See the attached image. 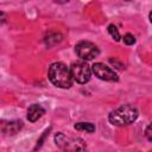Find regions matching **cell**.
Masks as SVG:
<instances>
[{"instance_id": "cell-6", "label": "cell", "mask_w": 152, "mask_h": 152, "mask_svg": "<svg viewBox=\"0 0 152 152\" xmlns=\"http://www.w3.org/2000/svg\"><path fill=\"white\" fill-rule=\"evenodd\" d=\"M91 72L100 80L102 81H108V82H116L119 80L118 74L109 68L108 65H106L104 63L101 62H96L91 65Z\"/></svg>"}, {"instance_id": "cell-9", "label": "cell", "mask_w": 152, "mask_h": 152, "mask_svg": "<svg viewBox=\"0 0 152 152\" xmlns=\"http://www.w3.org/2000/svg\"><path fill=\"white\" fill-rule=\"evenodd\" d=\"M75 129L77 131H84L87 133H93L95 132V125L91 122H77L75 124Z\"/></svg>"}, {"instance_id": "cell-11", "label": "cell", "mask_w": 152, "mask_h": 152, "mask_svg": "<svg viewBox=\"0 0 152 152\" xmlns=\"http://www.w3.org/2000/svg\"><path fill=\"white\" fill-rule=\"evenodd\" d=\"M122 39H124V43L126 45H133L135 43V38H134V36L132 33H126Z\"/></svg>"}, {"instance_id": "cell-4", "label": "cell", "mask_w": 152, "mask_h": 152, "mask_svg": "<svg viewBox=\"0 0 152 152\" xmlns=\"http://www.w3.org/2000/svg\"><path fill=\"white\" fill-rule=\"evenodd\" d=\"M70 74L72 77V81H76L80 84H84L89 82L91 77V68L87 64V62L78 61L70 65Z\"/></svg>"}, {"instance_id": "cell-1", "label": "cell", "mask_w": 152, "mask_h": 152, "mask_svg": "<svg viewBox=\"0 0 152 152\" xmlns=\"http://www.w3.org/2000/svg\"><path fill=\"white\" fill-rule=\"evenodd\" d=\"M48 77L53 86L63 89L70 88L74 82L70 74V69L62 62H55L49 66Z\"/></svg>"}, {"instance_id": "cell-10", "label": "cell", "mask_w": 152, "mask_h": 152, "mask_svg": "<svg viewBox=\"0 0 152 152\" xmlns=\"http://www.w3.org/2000/svg\"><path fill=\"white\" fill-rule=\"evenodd\" d=\"M108 33L112 36V38L115 40V42H119L120 40V33H119V31H118V28H116V26L115 25H113V24H110L109 26H108Z\"/></svg>"}, {"instance_id": "cell-12", "label": "cell", "mask_w": 152, "mask_h": 152, "mask_svg": "<svg viewBox=\"0 0 152 152\" xmlns=\"http://www.w3.org/2000/svg\"><path fill=\"white\" fill-rule=\"evenodd\" d=\"M145 135L147 138L148 141H152V133H151V125H148L146 127V131H145Z\"/></svg>"}, {"instance_id": "cell-3", "label": "cell", "mask_w": 152, "mask_h": 152, "mask_svg": "<svg viewBox=\"0 0 152 152\" xmlns=\"http://www.w3.org/2000/svg\"><path fill=\"white\" fill-rule=\"evenodd\" d=\"M55 142L63 152H87V145L81 138L69 137L59 132L55 135Z\"/></svg>"}, {"instance_id": "cell-13", "label": "cell", "mask_w": 152, "mask_h": 152, "mask_svg": "<svg viewBox=\"0 0 152 152\" xmlns=\"http://www.w3.org/2000/svg\"><path fill=\"white\" fill-rule=\"evenodd\" d=\"M6 20V14L4 12H0V21H5Z\"/></svg>"}, {"instance_id": "cell-7", "label": "cell", "mask_w": 152, "mask_h": 152, "mask_svg": "<svg viewBox=\"0 0 152 152\" xmlns=\"http://www.w3.org/2000/svg\"><path fill=\"white\" fill-rule=\"evenodd\" d=\"M0 128L4 133L13 135L15 133H18L21 128H23V122L20 120H12V121H0Z\"/></svg>"}, {"instance_id": "cell-2", "label": "cell", "mask_w": 152, "mask_h": 152, "mask_svg": "<svg viewBox=\"0 0 152 152\" xmlns=\"http://www.w3.org/2000/svg\"><path fill=\"white\" fill-rule=\"evenodd\" d=\"M138 115H139V112L134 106L122 104L109 113L108 121L113 126L122 127V126H127V125L133 124L138 119Z\"/></svg>"}, {"instance_id": "cell-5", "label": "cell", "mask_w": 152, "mask_h": 152, "mask_svg": "<svg viewBox=\"0 0 152 152\" xmlns=\"http://www.w3.org/2000/svg\"><path fill=\"white\" fill-rule=\"evenodd\" d=\"M75 51H76L77 56L84 61H91L100 55V50H99L97 45H95L94 43L88 42V40L78 42L75 45Z\"/></svg>"}, {"instance_id": "cell-8", "label": "cell", "mask_w": 152, "mask_h": 152, "mask_svg": "<svg viewBox=\"0 0 152 152\" xmlns=\"http://www.w3.org/2000/svg\"><path fill=\"white\" fill-rule=\"evenodd\" d=\"M44 114H45V109H44L40 104H38V103L31 104V106L28 107V109H27V119H28V121H31V122H36V121L39 120Z\"/></svg>"}]
</instances>
